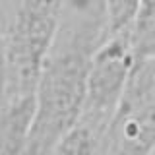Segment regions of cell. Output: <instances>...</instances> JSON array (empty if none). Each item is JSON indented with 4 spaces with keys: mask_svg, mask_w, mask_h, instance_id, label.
Listing matches in <instances>:
<instances>
[{
    "mask_svg": "<svg viewBox=\"0 0 155 155\" xmlns=\"http://www.w3.org/2000/svg\"><path fill=\"white\" fill-rule=\"evenodd\" d=\"M105 35L107 25L97 23L87 31H78L68 47L52 48L33 93L35 109L25 155H51L80 122L91 54Z\"/></svg>",
    "mask_w": 155,
    "mask_h": 155,
    "instance_id": "1",
    "label": "cell"
},
{
    "mask_svg": "<svg viewBox=\"0 0 155 155\" xmlns=\"http://www.w3.org/2000/svg\"><path fill=\"white\" fill-rule=\"evenodd\" d=\"M64 0H16L6 37L10 97L35 93L54 48Z\"/></svg>",
    "mask_w": 155,
    "mask_h": 155,
    "instance_id": "2",
    "label": "cell"
},
{
    "mask_svg": "<svg viewBox=\"0 0 155 155\" xmlns=\"http://www.w3.org/2000/svg\"><path fill=\"white\" fill-rule=\"evenodd\" d=\"M136 66L130 31L107 35L93 51L85 81L84 122L107 132Z\"/></svg>",
    "mask_w": 155,
    "mask_h": 155,
    "instance_id": "3",
    "label": "cell"
},
{
    "mask_svg": "<svg viewBox=\"0 0 155 155\" xmlns=\"http://www.w3.org/2000/svg\"><path fill=\"white\" fill-rule=\"evenodd\" d=\"M105 140L109 155H155V58L136 60Z\"/></svg>",
    "mask_w": 155,
    "mask_h": 155,
    "instance_id": "4",
    "label": "cell"
},
{
    "mask_svg": "<svg viewBox=\"0 0 155 155\" xmlns=\"http://www.w3.org/2000/svg\"><path fill=\"white\" fill-rule=\"evenodd\" d=\"M105 136L107 132L80 120L60 140L51 155H109Z\"/></svg>",
    "mask_w": 155,
    "mask_h": 155,
    "instance_id": "5",
    "label": "cell"
},
{
    "mask_svg": "<svg viewBox=\"0 0 155 155\" xmlns=\"http://www.w3.org/2000/svg\"><path fill=\"white\" fill-rule=\"evenodd\" d=\"M130 37L136 60L155 58V0H142L138 18L130 29Z\"/></svg>",
    "mask_w": 155,
    "mask_h": 155,
    "instance_id": "6",
    "label": "cell"
},
{
    "mask_svg": "<svg viewBox=\"0 0 155 155\" xmlns=\"http://www.w3.org/2000/svg\"><path fill=\"white\" fill-rule=\"evenodd\" d=\"M103 6L107 18V35H116L132 29L142 0H103Z\"/></svg>",
    "mask_w": 155,
    "mask_h": 155,
    "instance_id": "7",
    "label": "cell"
},
{
    "mask_svg": "<svg viewBox=\"0 0 155 155\" xmlns=\"http://www.w3.org/2000/svg\"><path fill=\"white\" fill-rule=\"evenodd\" d=\"M10 99V70H8V54H6V37L0 31V109Z\"/></svg>",
    "mask_w": 155,
    "mask_h": 155,
    "instance_id": "8",
    "label": "cell"
}]
</instances>
